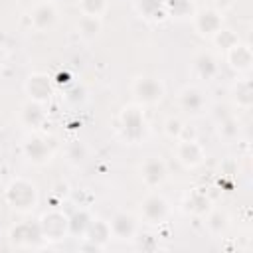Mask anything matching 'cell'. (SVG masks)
<instances>
[{"mask_svg": "<svg viewBox=\"0 0 253 253\" xmlns=\"http://www.w3.org/2000/svg\"><path fill=\"white\" fill-rule=\"evenodd\" d=\"M4 202L10 210H14L18 213L34 211L40 202V192H38L36 182H32L30 178H24V176H16L14 180L8 182V186L4 190Z\"/></svg>", "mask_w": 253, "mask_h": 253, "instance_id": "obj_1", "label": "cell"}, {"mask_svg": "<svg viewBox=\"0 0 253 253\" xmlns=\"http://www.w3.org/2000/svg\"><path fill=\"white\" fill-rule=\"evenodd\" d=\"M119 132L125 142L140 144L148 134V123L140 105H125L119 113Z\"/></svg>", "mask_w": 253, "mask_h": 253, "instance_id": "obj_2", "label": "cell"}, {"mask_svg": "<svg viewBox=\"0 0 253 253\" xmlns=\"http://www.w3.org/2000/svg\"><path fill=\"white\" fill-rule=\"evenodd\" d=\"M130 93H132L136 105L152 107L164 99L166 87H164V81L156 75H138L130 83Z\"/></svg>", "mask_w": 253, "mask_h": 253, "instance_id": "obj_3", "label": "cell"}, {"mask_svg": "<svg viewBox=\"0 0 253 253\" xmlns=\"http://www.w3.org/2000/svg\"><path fill=\"white\" fill-rule=\"evenodd\" d=\"M57 152V142L53 136L43 134H30L22 142V154L24 158L34 166H45L53 160Z\"/></svg>", "mask_w": 253, "mask_h": 253, "instance_id": "obj_4", "label": "cell"}, {"mask_svg": "<svg viewBox=\"0 0 253 253\" xmlns=\"http://www.w3.org/2000/svg\"><path fill=\"white\" fill-rule=\"evenodd\" d=\"M38 225H40L43 241H47V243L63 241L69 235V213H65L63 210H57V208L47 210L40 215Z\"/></svg>", "mask_w": 253, "mask_h": 253, "instance_id": "obj_5", "label": "cell"}, {"mask_svg": "<svg viewBox=\"0 0 253 253\" xmlns=\"http://www.w3.org/2000/svg\"><path fill=\"white\" fill-rule=\"evenodd\" d=\"M140 219L148 225H162L170 215V202L160 192H150L140 200Z\"/></svg>", "mask_w": 253, "mask_h": 253, "instance_id": "obj_6", "label": "cell"}, {"mask_svg": "<svg viewBox=\"0 0 253 253\" xmlns=\"http://www.w3.org/2000/svg\"><path fill=\"white\" fill-rule=\"evenodd\" d=\"M24 91L28 95V99L32 101H38V103H43L47 105L53 97V83L49 79L47 73L43 71H34L26 77L24 81Z\"/></svg>", "mask_w": 253, "mask_h": 253, "instance_id": "obj_7", "label": "cell"}, {"mask_svg": "<svg viewBox=\"0 0 253 253\" xmlns=\"http://www.w3.org/2000/svg\"><path fill=\"white\" fill-rule=\"evenodd\" d=\"M8 239H10V243H12L14 247H20V249L38 247V245L43 241L38 221H36V223H32V221H22V223L12 225L10 231H8Z\"/></svg>", "mask_w": 253, "mask_h": 253, "instance_id": "obj_8", "label": "cell"}, {"mask_svg": "<svg viewBox=\"0 0 253 253\" xmlns=\"http://www.w3.org/2000/svg\"><path fill=\"white\" fill-rule=\"evenodd\" d=\"M178 107L182 113L190 117H200L208 109V97L206 93L196 85H186L178 91Z\"/></svg>", "mask_w": 253, "mask_h": 253, "instance_id": "obj_9", "label": "cell"}, {"mask_svg": "<svg viewBox=\"0 0 253 253\" xmlns=\"http://www.w3.org/2000/svg\"><path fill=\"white\" fill-rule=\"evenodd\" d=\"M174 156L186 170H196L206 160V148L196 138L194 140H176Z\"/></svg>", "mask_w": 253, "mask_h": 253, "instance_id": "obj_10", "label": "cell"}, {"mask_svg": "<svg viewBox=\"0 0 253 253\" xmlns=\"http://www.w3.org/2000/svg\"><path fill=\"white\" fill-rule=\"evenodd\" d=\"M192 24H194V30L198 36L211 40L223 28V14H219L211 6L202 8V10H196V14L192 16Z\"/></svg>", "mask_w": 253, "mask_h": 253, "instance_id": "obj_11", "label": "cell"}, {"mask_svg": "<svg viewBox=\"0 0 253 253\" xmlns=\"http://www.w3.org/2000/svg\"><path fill=\"white\" fill-rule=\"evenodd\" d=\"M140 180L146 188H160L168 178V166L160 156H146L138 168Z\"/></svg>", "mask_w": 253, "mask_h": 253, "instance_id": "obj_12", "label": "cell"}, {"mask_svg": "<svg viewBox=\"0 0 253 253\" xmlns=\"http://www.w3.org/2000/svg\"><path fill=\"white\" fill-rule=\"evenodd\" d=\"M111 235L119 241H132L138 233V217L130 211H115L109 219Z\"/></svg>", "mask_w": 253, "mask_h": 253, "instance_id": "obj_13", "label": "cell"}, {"mask_svg": "<svg viewBox=\"0 0 253 253\" xmlns=\"http://www.w3.org/2000/svg\"><path fill=\"white\" fill-rule=\"evenodd\" d=\"M225 61L229 69L237 75H247L253 67V49L245 42H237L233 47L225 51Z\"/></svg>", "mask_w": 253, "mask_h": 253, "instance_id": "obj_14", "label": "cell"}, {"mask_svg": "<svg viewBox=\"0 0 253 253\" xmlns=\"http://www.w3.org/2000/svg\"><path fill=\"white\" fill-rule=\"evenodd\" d=\"M213 208L210 194L204 188H194L182 198V211L192 217H204Z\"/></svg>", "mask_w": 253, "mask_h": 253, "instance_id": "obj_15", "label": "cell"}, {"mask_svg": "<svg viewBox=\"0 0 253 253\" xmlns=\"http://www.w3.org/2000/svg\"><path fill=\"white\" fill-rule=\"evenodd\" d=\"M59 18V12H57V6L49 0H43L40 4L34 6L32 14H30V24L36 32H47L55 26Z\"/></svg>", "mask_w": 253, "mask_h": 253, "instance_id": "obj_16", "label": "cell"}, {"mask_svg": "<svg viewBox=\"0 0 253 253\" xmlns=\"http://www.w3.org/2000/svg\"><path fill=\"white\" fill-rule=\"evenodd\" d=\"M192 69L200 79L213 81L219 73V59L210 49H200L192 59Z\"/></svg>", "mask_w": 253, "mask_h": 253, "instance_id": "obj_17", "label": "cell"}, {"mask_svg": "<svg viewBox=\"0 0 253 253\" xmlns=\"http://www.w3.org/2000/svg\"><path fill=\"white\" fill-rule=\"evenodd\" d=\"M20 121H22V125L28 126L30 130H40V128L45 126V123H47L45 105L28 99V101L20 107Z\"/></svg>", "mask_w": 253, "mask_h": 253, "instance_id": "obj_18", "label": "cell"}, {"mask_svg": "<svg viewBox=\"0 0 253 253\" xmlns=\"http://www.w3.org/2000/svg\"><path fill=\"white\" fill-rule=\"evenodd\" d=\"M93 219H95V215L91 213L89 208L77 206V210H73L69 213V235L75 239H83L89 225L93 223Z\"/></svg>", "mask_w": 253, "mask_h": 253, "instance_id": "obj_19", "label": "cell"}, {"mask_svg": "<svg viewBox=\"0 0 253 253\" xmlns=\"http://www.w3.org/2000/svg\"><path fill=\"white\" fill-rule=\"evenodd\" d=\"M231 99L237 109L249 111L253 107V81L249 77H241L231 87Z\"/></svg>", "mask_w": 253, "mask_h": 253, "instance_id": "obj_20", "label": "cell"}, {"mask_svg": "<svg viewBox=\"0 0 253 253\" xmlns=\"http://www.w3.org/2000/svg\"><path fill=\"white\" fill-rule=\"evenodd\" d=\"M132 8L140 18L150 22H160L166 18L164 0H132Z\"/></svg>", "mask_w": 253, "mask_h": 253, "instance_id": "obj_21", "label": "cell"}, {"mask_svg": "<svg viewBox=\"0 0 253 253\" xmlns=\"http://www.w3.org/2000/svg\"><path fill=\"white\" fill-rule=\"evenodd\" d=\"M111 237H113V235H111L109 221H107V219H101V217H95L93 223L89 225V229H87V233H85L83 239L95 243L97 247H101V249L105 251L107 245H109V241H111Z\"/></svg>", "mask_w": 253, "mask_h": 253, "instance_id": "obj_22", "label": "cell"}, {"mask_svg": "<svg viewBox=\"0 0 253 253\" xmlns=\"http://www.w3.org/2000/svg\"><path fill=\"white\" fill-rule=\"evenodd\" d=\"M164 10L168 18L188 20L196 14V0H164Z\"/></svg>", "mask_w": 253, "mask_h": 253, "instance_id": "obj_23", "label": "cell"}, {"mask_svg": "<svg viewBox=\"0 0 253 253\" xmlns=\"http://www.w3.org/2000/svg\"><path fill=\"white\" fill-rule=\"evenodd\" d=\"M206 229L213 235V237H219L227 231L229 227V215L225 210H217V208H211L206 215Z\"/></svg>", "mask_w": 253, "mask_h": 253, "instance_id": "obj_24", "label": "cell"}, {"mask_svg": "<svg viewBox=\"0 0 253 253\" xmlns=\"http://www.w3.org/2000/svg\"><path fill=\"white\" fill-rule=\"evenodd\" d=\"M87 158H89V146L83 140L75 138V140H69L65 144V160L69 166L79 168L87 162Z\"/></svg>", "mask_w": 253, "mask_h": 253, "instance_id": "obj_25", "label": "cell"}, {"mask_svg": "<svg viewBox=\"0 0 253 253\" xmlns=\"http://www.w3.org/2000/svg\"><path fill=\"white\" fill-rule=\"evenodd\" d=\"M101 28H103V22L97 16H83L81 14V18L77 20V34L85 42L95 40L101 34Z\"/></svg>", "mask_w": 253, "mask_h": 253, "instance_id": "obj_26", "label": "cell"}, {"mask_svg": "<svg viewBox=\"0 0 253 253\" xmlns=\"http://www.w3.org/2000/svg\"><path fill=\"white\" fill-rule=\"evenodd\" d=\"M215 125H217L219 138L225 140V142H231L241 134V123H239V119L235 115H229L227 119H223V121H219Z\"/></svg>", "mask_w": 253, "mask_h": 253, "instance_id": "obj_27", "label": "cell"}, {"mask_svg": "<svg viewBox=\"0 0 253 253\" xmlns=\"http://www.w3.org/2000/svg\"><path fill=\"white\" fill-rule=\"evenodd\" d=\"M61 99H63V103L69 105V107H81V105L87 101V89H85L81 83H73V85H69V87L63 91Z\"/></svg>", "mask_w": 253, "mask_h": 253, "instance_id": "obj_28", "label": "cell"}, {"mask_svg": "<svg viewBox=\"0 0 253 253\" xmlns=\"http://www.w3.org/2000/svg\"><path fill=\"white\" fill-rule=\"evenodd\" d=\"M211 42L215 43V47L227 51L229 47H233V45H235L237 42H241V40H239V36H237L235 30H231V28H221V30L211 38Z\"/></svg>", "mask_w": 253, "mask_h": 253, "instance_id": "obj_29", "label": "cell"}, {"mask_svg": "<svg viewBox=\"0 0 253 253\" xmlns=\"http://www.w3.org/2000/svg\"><path fill=\"white\" fill-rule=\"evenodd\" d=\"M79 12L83 16H97L101 18L109 10V0H79Z\"/></svg>", "mask_w": 253, "mask_h": 253, "instance_id": "obj_30", "label": "cell"}, {"mask_svg": "<svg viewBox=\"0 0 253 253\" xmlns=\"http://www.w3.org/2000/svg\"><path fill=\"white\" fill-rule=\"evenodd\" d=\"M134 247L138 251H144V253H152V251H158L160 249V243H158V237L154 233H136L134 235Z\"/></svg>", "mask_w": 253, "mask_h": 253, "instance_id": "obj_31", "label": "cell"}, {"mask_svg": "<svg viewBox=\"0 0 253 253\" xmlns=\"http://www.w3.org/2000/svg\"><path fill=\"white\" fill-rule=\"evenodd\" d=\"M182 128H184V123H182L180 117H168L162 125V130L170 140H178L180 134H182Z\"/></svg>", "mask_w": 253, "mask_h": 253, "instance_id": "obj_32", "label": "cell"}, {"mask_svg": "<svg viewBox=\"0 0 253 253\" xmlns=\"http://www.w3.org/2000/svg\"><path fill=\"white\" fill-rule=\"evenodd\" d=\"M237 172H239V164H237V160L233 156H227L225 160H221V164H219V176L223 180H235Z\"/></svg>", "mask_w": 253, "mask_h": 253, "instance_id": "obj_33", "label": "cell"}, {"mask_svg": "<svg viewBox=\"0 0 253 253\" xmlns=\"http://www.w3.org/2000/svg\"><path fill=\"white\" fill-rule=\"evenodd\" d=\"M229 115H233V111H231V107H229L227 103H215L213 109H211V119H213L215 123L227 119Z\"/></svg>", "mask_w": 253, "mask_h": 253, "instance_id": "obj_34", "label": "cell"}, {"mask_svg": "<svg viewBox=\"0 0 253 253\" xmlns=\"http://www.w3.org/2000/svg\"><path fill=\"white\" fill-rule=\"evenodd\" d=\"M233 4H235V0H211V8L217 10L219 14L229 12L233 8Z\"/></svg>", "mask_w": 253, "mask_h": 253, "instance_id": "obj_35", "label": "cell"}, {"mask_svg": "<svg viewBox=\"0 0 253 253\" xmlns=\"http://www.w3.org/2000/svg\"><path fill=\"white\" fill-rule=\"evenodd\" d=\"M53 194H55L59 200H63V198H67L71 192H69V186H67L65 182H59V184H55V188H53Z\"/></svg>", "mask_w": 253, "mask_h": 253, "instance_id": "obj_36", "label": "cell"}, {"mask_svg": "<svg viewBox=\"0 0 253 253\" xmlns=\"http://www.w3.org/2000/svg\"><path fill=\"white\" fill-rule=\"evenodd\" d=\"M6 61H8V49H6V47L0 43V67H2Z\"/></svg>", "mask_w": 253, "mask_h": 253, "instance_id": "obj_37", "label": "cell"}]
</instances>
